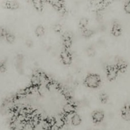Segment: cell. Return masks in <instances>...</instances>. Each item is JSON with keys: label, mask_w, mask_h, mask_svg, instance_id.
<instances>
[{"label": "cell", "mask_w": 130, "mask_h": 130, "mask_svg": "<svg viewBox=\"0 0 130 130\" xmlns=\"http://www.w3.org/2000/svg\"><path fill=\"white\" fill-rule=\"evenodd\" d=\"M85 85L91 88H95L99 86L100 84V78L96 74H89L85 79Z\"/></svg>", "instance_id": "1"}, {"label": "cell", "mask_w": 130, "mask_h": 130, "mask_svg": "<svg viewBox=\"0 0 130 130\" xmlns=\"http://www.w3.org/2000/svg\"><path fill=\"white\" fill-rule=\"evenodd\" d=\"M61 59L65 65H69L72 61L71 55L67 51H63L61 53Z\"/></svg>", "instance_id": "2"}, {"label": "cell", "mask_w": 130, "mask_h": 130, "mask_svg": "<svg viewBox=\"0 0 130 130\" xmlns=\"http://www.w3.org/2000/svg\"><path fill=\"white\" fill-rule=\"evenodd\" d=\"M118 70L115 67H110L107 70V78L109 80H114L118 76Z\"/></svg>", "instance_id": "3"}, {"label": "cell", "mask_w": 130, "mask_h": 130, "mask_svg": "<svg viewBox=\"0 0 130 130\" xmlns=\"http://www.w3.org/2000/svg\"><path fill=\"white\" fill-rule=\"evenodd\" d=\"M93 120L95 123H100L104 118V114L102 111H95L92 115Z\"/></svg>", "instance_id": "4"}, {"label": "cell", "mask_w": 130, "mask_h": 130, "mask_svg": "<svg viewBox=\"0 0 130 130\" xmlns=\"http://www.w3.org/2000/svg\"><path fill=\"white\" fill-rule=\"evenodd\" d=\"M63 111L66 114H70V113H74L76 110V107L74 105L71 103H67L63 106Z\"/></svg>", "instance_id": "5"}, {"label": "cell", "mask_w": 130, "mask_h": 130, "mask_svg": "<svg viewBox=\"0 0 130 130\" xmlns=\"http://www.w3.org/2000/svg\"><path fill=\"white\" fill-rule=\"evenodd\" d=\"M5 7L11 10H16L19 7V5L17 1H10L5 3Z\"/></svg>", "instance_id": "6"}, {"label": "cell", "mask_w": 130, "mask_h": 130, "mask_svg": "<svg viewBox=\"0 0 130 130\" xmlns=\"http://www.w3.org/2000/svg\"><path fill=\"white\" fill-rule=\"evenodd\" d=\"M122 116L124 120L130 121V106H126L123 109Z\"/></svg>", "instance_id": "7"}, {"label": "cell", "mask_w": 130, "mask_h": 130, "mask_svg": "<svg viewBox=\"0 0 130 130\" xmlns=\"http://www.w3.org/2000/svg\"><path fill=\"white\" fill-rule=\"evenodd\" d=\"M71 123H72V125L74 126H78L81 124V118L80 117L79 115L77 114H74V115L72 116V119L71 121Z\"/></svg>", "instance_id": "8"}, {"label": "cell", "mask_w": 130, "mask_h": 130, "mask_svg": "<svg viewBox=\"0 0 130 130\" xmlns=\"http://www.w3.org/2000/svg\"><path fill=\"white\" fill-rule=\"evenodd\" d=\"M47 1L53 5L57 9H60L63 7V1L62 0H46Z\"/></svg>", "instance_id": "9"}, {"label": "cell", "mask_w": 130, "mask_h": 130, "mask_svg": "<svg viewBox=\"0 0 130 130\" xmlns=\"http://www.w3.org/2000/svg\"><path fill=\"white\" fill-rule=\"evenodd\" d=\"M112 34L116 36H118L121 33V27L120 25L118 24H115L113 25L112 27Z\"/></svg>", "instance_id": "10"}, {"label": "cell", "mask_w": 130, "mask_h": 130, "mask_svg": "<svg viewBox=\"0 0 130 130\" xmlns=\"http://www.w3.org/2000/svg\"><path fill=\"white\" fill-rule=\"evenodd\" d=\"M32 4H33L34 8L38 11H41L43 9V1H42V0H33Z\"/></svg>", "instance_id": "11"}, {"label": "cell", "mask_w": 130, "mask_h": 130, "mask_svg": "<svg viewBox=\"0 0 130 130\" xmlns=\"http://www.w3.org/2000/svg\"><path fill=\"white\" fill-rule=\"evenodd\" d=\"M35 33L36 34L37 36L38 37L43 36L44 34V33H45L44 28L43 27V26H41V25H39V26H38L36 28Z\"/></svg>", "instance_id": "12"}, {"label": "cell", "mask_w": 130, "mask_h": 130, "mask_svg": "<svg viewBox=\"0 0 130 130\" xmlns=\"http://www.w3.org/2000/svg\"><path fill=\"white\" fill-rule=\"evenodd\" d=\"M39 74H35L32 77L31 82L33 86H37L38 85H40V80H39Z\"/></svg>", "instance_id": "13"}, {"label": "cell", "mask_w": 130, "mask_h": 130, "mask_svg": "<svg viewBox=\"0 0 130 130\" xmlns=\"http://www.w3.org/2000/svg\"><path fill=\"white\" fill-rule=\"evenodd\" d=\"M88 24V20L86 18H82L81 20H79V25L81 28L85 29L86 26H87Z\"/></svg>", "instance_id": "14"}, {"label": "cell", "mask_w": 130, "mask_h": 130, "mask_svg": "<svg viewBox=\"0 0 130 130\" xmlns=\"http://www.w3.org/2000/svg\"><path fill=\"white\" fill-rule=\"evenodd\" d=\"M33 126H34V130H45L40 120L39 121L38 123H36Z\"/></svg>", "instance_id": "15"}, {"label": "cell", "mask_w": 130, "mask_h": 130, "mask_svg": "<svg viewBox=\"0 0 130 130\" xmlns=\"http://www.w3.org/2000/svg\"><path fill=\"white\" fill-rule=\"evenodd\" d=\"M22 130H34V126L30 123H25Z\"/></svg>", "instance_id": "16"}, {"label": "cell", "mask_w": 130, "mask_h": 130, "mask_svg": "<svg viewBox=\"0 0 130 130\" xmlns=\"http://www.w3.org/2000/svg\"><path fill=\"white\" fill-rule=\"evenodd\" d=\"M93 32L92 30L87 29H84L83 32V36L85 37H86V38H90V37H91L93 35Z\"/></svg>", "instance_id": "17"}, {"label": "cell", "mask_w": 130, "mask_h": 130, "mask_svg": "<svg viewBox=\"0 0 130 130\" xmlns=\"http://www.w3.org/2000/svg\"><path fill=\"white\" fill-rule=\"evenodd\" d=\"M6 39L8 43H12L15 41V36L11 34H6Z\"/></svg>", "instance_id": "18"}, {"label": "cell", "mask_w": 130, "mask_h": 130, "mask_svg": "<svg viewBox=\"0 0 130 130\" xmlns=\"http://www.w3.org/2000/svg\"><path fill=\"white\" fill-rule=\"evenodd\" d=\"M64 45L67 48H70V46H71V44H72V41H71V38H64Z\"/></svg>", "instance_id": "19"}, {"label": "cell", "mask_w": 130, "mask_h": 130, "mask_svg": "<svg viewBox=\"0 0 130 130\" xmlns=\"http://www.w3.org/2000/svg\"><path fill=\"white\" fill-rule=\"evenodd\" d=\"M100 100L102 103H106L108 100V96L106 94L102 93L101 95H100Z\"/></svg>", "instance_id": "20"}, {"label": "cell", "mask_w": 130, "mask_h": 130, "mask_svg": "<svg viewBox=\"0 0 130 130\" xmlns=\"http://www.w3.org/2000/svg\"><path fill=\"white\" fill-rule=\"evenodd\" d=\"M87 54L89 56L91 57V56H93L95 54V51L93 48H90L87 50Z\"/></svg>", "instance_id": "21"}, {"label": "cell", "mask_w": 130, "mask_h": 130, "mask_svg": "<svg viewBox=\"0 0 130 130\" xmlns=\"http://www.w3.org/2000/svg\"><path fill=\"white\" fill-rule=\"evenodd\" d=\"M124 10H125L126 12L130 13V2L126 3L125 6H124Z\"/></svg>", "instance_id": "22"}, {"label": "cell", "mask_w": 130, "mask_h": 130, "mask_svg": "<svg viewBox=\"0 0 130 130\" xmlns=\"http://www.w3.org/2000/svg\"><path fill=\"white\" fill-rule=\"evenodd\" d=\"M54 29L55 31L60 32V30H62V27H61V25L60 24H57V25H56L54 27Z\"/></svg>", "instance_id": "23"}, {"label": "cell", "mask_w": 130, "mask_h": 130, "mask_svg": "<svg viewBox=\"0 0 130 130\" xmlns=\"http://www.w3.org/2000/svg\"><path fill=\"white\" fill-rule=\"evenodd\" d=\"M5 70H6V66H5V65L4 63L0 65V71H2V72H4Z\"/></svg>", "instance_id": "24"}, {"label": "cell", "mask_w": 130, "mask_h": 130, "mask_svg": "<svg viewBox=\"0 0 130 130\" xmlns=\"http://www.w3.org/2000/svg\"><path fill=\"white\" fill-rule=\"evenodd\" d=\"M26 44L28 46H32V42L31 40H27L26 42Z\"/></svg>", "instance_id": "25"}]
</instances>
